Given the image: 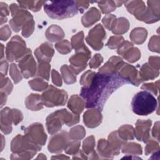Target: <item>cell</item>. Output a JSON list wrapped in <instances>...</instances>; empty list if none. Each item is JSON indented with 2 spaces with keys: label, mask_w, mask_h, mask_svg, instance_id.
I'll use <instances>...</instances> for the list:
<instances>
[{
  "label": "cell",
  "mask_w": 160,
  "mask_h": 160,
  "mask_svg": "<svg viewBox=\"0 0 160 160\" xmlns=\"http://www.w3.org/2000/svg\"><path fill=\"white\" fill-rule=\"evenodd\" d=\"M125 84H128L127 82L118 73L109 74L98 72L89 86L81 88L80 95L85 101L86 108H96L102 111L111 94Z\"/></svg>",
  "instance_id": "obj_1"
},
{
  "label": "cell",
  "mask_w": 160,
  "mask_h": 160,
  "mask_svg": "<svg viewBox=\"0 0 160 160\" xmlns=\"http://www.w3.org/2000/svg\"><path fill=\"white\" fill-rule=\"evenodd\" d=\"M43 6L49 18L59 20L73 17L79 11L74 1H44Z\"/></svg>",
  "instance_id": "obj_2"
},
{
  "label": "cell",
  "mask_w": 160,
  "mask_h": 160,
  "mask_svg": "<svg viewBox=\"0 0 160 160\" xmlns=\"http://www.w3.org/2000/svg\"><path fill=\"white\" fill-rule=\"evenodd\" d=\"M11 150L12 154L11 159H31L41 149L32 143L25 136L17 135L13 138Z\"/></svg>",
  "instance_id": "obj_3"
},
{
  "label": "cell",
  "mask_w": 160,
  "mask_h": 160,
  "mask_svg": "<svg viewBox=\"0 0 160 160\" xmlns=\"http://www.w3.org/2000/svg\"><path fill=\"white\" fill-rule=\"evenodd\" d=\"M131 105L135 114L147 116L156 109L158 103L156 99L150 92L141 91L133 97Z\"/></svg>",
  "instance_id": "obj_4"
},
{
  "label": "cell",
  "mask_w": 160,
  "mask_h": 160,
  "mask_svg": "<svg viewBox=\"0 0 160 160\" xmlns=\"http://www.w3.org/2000/svg\"><path fill=\"white\" fill-rule=\"evenodd\" d=\"M29 52L31 50L26 48V42L19 36L12 37L6 46V58L9 61H19Z\"/></svg>",
  "instance_id": "obj_5"
},
{
  "label": "cell",
  "mask_w": 160,
  "mask_h": 160,
  "mask_svg": "<svg viewBox=\"0 0 160 160\" xmlns=\"http://www.w3.org/2000/svg\"><path fill=\"white\" fill-rule=\"evenodd\" d=\"M41 96L43 104L49 108L64 105L68 98L64 90L57 89L52 85L49 86Z\"/></svg>",
  "instance_id": "obj_6"
},
{
  "label": "cell",
  "mask_w": 160,
  "mask_h": 160,
  "mask_svg": "<svg viewBox=\"0 0 160 160\" xmlns=\"http://www.w3.org/2000/svg\"><path fill=\"white\" fill-rule=\"evenodd\" d=\"M9 9L12 16V18L9 21V24L12 30L15 32H19L28 20L33 18L29 12L16 4H11L9 6Z\"/></svg>",
  "instance_id": "obj_7"
},
{
  "label": "cell",
  "mask_w": 160,
  "mask_h": 160,
  "mask_svg": "<svg viewBox=\"0 0 160 160\" xmlns=\"http://www.w3.org/2000/svg\"><path fill=\"white\" fill-rule=\"evenodd\" d=\"M91 51L84 45L76 51L75 54L69 58L70 66L69 68L75 74H78L87 66V62L91 57Z\"/></svg>",
  "instance_id": "obj_8"
},
{
  "label": "cell",
  "mask_w": 160,
  "mask_h": 160,
  "mask_svg": "<svg viewBox=\"0 0 160 160\" xmlns=\"http://www.w3.org/2000/svg\"><path fill=\"white\" fill-rule=\"evenodd\" d=\"M24 136L32 143L41 149V146L44 145L47 135L44 131V128L41 123L32 124L24 129Z\"/></svg>",
  "instance_id": "obj_9"
},
{
  "label": "cell",
  "mask_w": 160,
  "mask_h": 160,
  "mask_svg": "<svg viewBox=\"0 0 160 160\" xmlns=\"http://www.w3.org/2000/svg\"><path fill=\"white\" fill-rule=\"evenodd\" d=\"M106 38V32L101 24H98L91 29L86 38V42L96 51L103 47V40Z\"/></svg>",
  "instance_id": "obj_10"
},
{
  "label": "cell",
  "mask_w": 160,
  "mask_h": 160,
  "mask_svg": "<svg viewBox=\"0 0 160 160\" xmlns=\"http://www.w3.org/2000/svg\"><path fill=\"white\" fill-rule=\"evenodd\" d=\"M70 138L66 131H62L56 134L49 141L48 144L49 151L52 153L61 152L65 150L70 142Z\"/></svg>",
  "instance_id": "obj_11"
},
{
  "label": "cell",
  "mask_w": 160,
  "mask_h": 160,
  "mask_svg": "<svg viewBox=\"0 0 160 160\" xmlns=\"http://www.w3.org/2000/svg\"><path fill=\"white\" fill-rule=\"evenodd\" d=\"M118 74L124 79L127 83H131L134 86H138L142 82L139 79L136 68L126 62H124L122 65L119 69Z\"/></svg>",
  "instance_id": "obj_12"
},
{
  "label": "cell",
  "mask_w": 160,
  "mask_h": 160,
  "mask_svg": "<svg viewBox=\"0 0 160 160\" xmlns=\"http://www.w3.org/2000/svg\"><path fill=\"white\" fill-rule=\"evenodd\" d=\"M19 68L24 78L28 79L35 75L36 72V63L31 51L25 55L19 62Z\"/></svg>",
  "instance_id": "obj_13"
},
{
  "label": "cell",
  "mask_w": 160,
  "mask_h": 160,
  "mask_svg": "<svg viewBox=\"0 0 160 160\" xmlns=\"http://www.w3.org/2000/svg\"><path fill=\"white\" fill-rule=\"evenodd\" d=\"M62 110H58L51 114L46 118V126L48 132L53 134L59 131L64 124V118L62 114Z\"/></svg>",
  "instance_id": "obj_14"
},
{
  "label": "cell",
  "mask_w": 160,
  "mask_h": 160,
  "mask_svg": "<svg viewBox=\"0 0 160 160\" xmlns=\"http://www.w3.org/2000/svg\"><path fill=\"white\" fill-rule=\"evenodd\" d=\"M152 121L148 120H138L136 123V128L134 129V136L139 141L147 142L149 139V132Z\"/></svg>",
  "instance_id": "obj_15"
},
{
  "label": "cell",
  "mask_w": 160,
  "mask_h": 160,
  "mask_svg": "<svg viewBox=\"0 0 160 160\" xmlns=\"http://www.w3.org/2000/svg\"><path fill=\"white\" fill-rule=\"evenodd\" d=\"M54 51L51 44L48 42L42 43L35 51L34 54L36 57L38 62H49L51 61L53 56Z\"/></svg>",
  "instance_id": "obj_16"
},
{
  "label": "cell",
  "mask_w": 160,
  "mask_h": 160,
  "mask_svg": "<svg viewBox=\"0 0 160 160\" xmlns=\"http://www.w3.org/2000/svg\"><path fill=\"white\" fill-rule=\"evenodd\" d=\"M14 122L13 109L5 108L1 111V129L6 134L12 131L11 124Z\"/></svg>",
  "instance_id": "obj_17"
},
{
  "label": "cell",
  "mask_w": 160,
  "mask_h": 160,
  "mask_svg": "<svg viewBox=\"0 0 160 160\" xmlns=\"http://www.w3.org/2000/svg\"><path fill=\"white\" fill-rule=\"evenodd\" d=\"M102 114L101 111L98 109L86 111L83 116V120L85 125L90 128L98 126L102 122Z\"/></svg>",
  "instance_id": "obj_18"
},
{
  "label": "cell",
  "mask_w": 160,
  "mask_h": 160,
  "mask_svg": "<svg viewBox=\"0 0 160 160\" xmlns=\"http://www.w3.org/2000/svg\"><path fill=\"white\" fill-rule=\"evenodd\" d=\"M122 59L118 56H112L109 59L108 61L101 67L99 72L103 74H117L119 69L124 64Z\"/></svg>",
  "instance_id": "obj_19"
},
{
  "label": "cell",
  "mask_w": 160,
  "mask_h": 160,
  "mask_svg": "<svg viewBox=\"0 0 160 160\" xmlns=\"http://www.w3.org/2000/svg\"><path fill=\"white\" fill-rule=\"evenodd\" d=\"M124 6L129 12L133 14L138 20L146 10L144 2L142 1H124Z\"/></svg>",
  "instance_id": "obj_20"
},
{
  "label": "cell",
  "mask_w": 160,
  "mask_h": 160,
  "mask_svg": "<svg viewBox=\"0 0 160 160\" xmlns=\"http://www.w3.org/2000/svg\"><path fill=\"white\" fill-rule=\"evenodd\" d=\"M100 18L101 13L99 10L96 8L92 7L90 8V9L88 10L82 17L81 22L84 27L88 28L99 21Z\"/></svg>",
  "instance_id": "obj_21"
},
{
  "label": "cell",
  "mask_w": 160,
  "mask_h": 160,
  "mask_svg": "<svg viewBox=\"0 0 160 160\" xmlns=\"http://www.w3.org/2000/svg\"><path fill=\"white\" fill-rule=\"evenodd\" d=\"M124 143V141L119 137L117 131L111 132L108 136L107 144L114 156H116L119 154L120 148Z\"/></svg>",
  "instance_id": "obj_22"
},
{
  "label": "cell",
  "mask_w": 160,
  "mask_h": 160,
  "mask_svg": "<svg viewBox=\"0 0 160 160\" xmlns=\"http://www.w3.org/2000/svg\"><path fill=\"white\" fill-rule=\"evenodd\" d=\"M159 74L158 70L152 68L148 63H145L141 67L139 77L141 82L154 79L157 78Z\"/></svg>",
  "instance_id": "obj_23"
},
{
  "label": "cell",
  "mask_w": 160,
  "mask_h": 160,
  "mask_svg": "<svg viewBox=\"0 0 160 160\" xmlns=\"http://www.w3.org/2000/svg\"><path fill=\"white\" fill-rule=\"evenodd\" d=\"M45 35L49 41L56 42L60 41L64 37V32L61 27L52 24L47 29Z\"/></svg>",
  "instance_id": "obj_24"
},
{
  "label": "cell",
  "mask_w": 160,
  "mask_h": 160,
  "mask_svg": "<svg viewBox=\"0 0 160 160\" xmlns=\"http://www.w3.org/2000/svg\"><path fill=\"white\" fill-rule=\"evenodd\" d=\"M26 108L31 111H39L43 108L41 96L38 94H31L25 100Z\"/></svg>",
  "instance_id": "obj_25"
},
{
  "label": "cell",
  "mask_w": 160,
  "mask_h": 160,
  "mask_svg": "<svg viewBox=\"0 0 160 160\" xmlns=\"http://www.w3.org/2000/svg\"><path fill=\"white\" fill-rule=\"evenodd\" d=\"M68 107L74 114H79L85 107V102L78 95H72L68 102Z\"/></svg>",
  "instance_id": "obj_26"
},
{
  "label": "cell",
  "mask_w": 160,
  "mask_h": 160,
  "mask_svg": "<svg viewBox=\"0 0 160 160\" xmlns=\"http://www.w3.org/2000/svg\"><path fill=\"white\" fill-rule=\"evenodd\" d=\"M95 146V140L93 136H90L88 137L83 142L82 145V151L86 155L89 156L88 159H98L99 158L96 156V153L94 151V148ZM88 158V157H87Z\"/></svg>",
  "instance_id": "obj_27"
},
{
  "label": "cell",
  "mask_w": 160,
  "mask_h": 160,
  "mask_svg": "<svg viewBox=\"0 0 160 160\" xmlns=\"http://www.w3.org/2000/svg\"><path fill=\"white\" fill-rule=\"evenodd\" d=\"M129 28L128 20L125 18H119L116 19L112 28V32L115 34H122L126 32Z\"/></svg>",
  "instance_id": "obj_28"
},
{
  "label": "cell",
  "mask_w": 160,
  "mask_h": 160,
  "mask_svg": "<svg viewBox=\"0 0 160 160\" xmlns=\"http://www.w3.org/2000/svg\"><path fill=\"white\" fill-rule=\"evenodd\" d=\"M148 36V31L143 28H134L130 34L131 40L136 44H142Z\"/></svg>",
  "instance_id": "obj_29"
},
{
  "label": "cell",
  "mask_w": 160,
  "mask_h": 160,
  "mask_svg": "<svg viewBox=\"0 0 160 160\" xmlns=\"http://www.w3.org/2000/svg\"><path fill=\"white\" fill-rule=\"evenodd\" d=\"M117 132L119 137L124 141L133 139L134 137V129L128 124L120 127Z\"/></svg>",
  "instance_id": "obj_30"
},
{
  "label": "cell",
  "mask_w": 160,
  "mask_h": 160,
  "mask_svg": "<svg viewBox=\"0 0 160 160\" xmlns=\"http://www.w3.org/2000/svg\"><path fill=\"white\" fill-rule=\"evenodd\" d=\"M98 151L99 154L102 156V158H112L114 155L109 149L107 141L104 139H101L98 141Z\"/></svg>",
  "instance_id": "obj_31"
},
{
  "label": "cell",
  "mask_w": 160,
  "mask_h": 160,
  "mask_svg": "<svg viewBox=\"0 0 160 160\" xmlns=\"http://www.w3.org/2000/svg\"><path fill=\"white\" fill-rule=\"evenodd\" d=\"M122 152L126 154L139 155L142 154L141 146L135 142L124 143L122 146Z\"/></svg>",
  "instance_id": "obj_32"
},
{
  "label": "cell",
  "mask_w": 160,
  "mask_h": 160,
  "mask_svg": "<svg viewBox=\"0 0 160 160\" xmlns=\"http://www.w3.org/2000/svg\"><path fill=\"white\" fill-rule=\"evenodd\" d=\"M19 6L22 8L30 9L32 11L37 12L41 8L42 5L44 4V1H18Z\"/></svg>",
  "instance_id": "obj_33"
},
{
  "label": "cell",
  "mask_w": 160,
  "mask_h": 160,
  "mask_svg": "<svg viewBox=\"0 0 160 160\" xmlns=\"http://www.w3.org/2000/svg\"><path fill=\"white\" fill-rule=\"evenodd\" d=\"M61 72L62 73V78L65 83L70 84H73L76 81L75 74L72 72L68 65H63L61 68Z\"/></svg>",
  "instance_id": "obj_34"
},
{
  "label": "cell",
  "mask_w": 160,
  "mask_h": 160,
  "mask_svg": "<svg viewBox=\"0 0 160 160\" xmlns=\"http://www.w3.org/2000/svg\"><path fill=\"white\" fill-rule=\"evenodd\" d=\"M123 58L130 62L137 61L141 57V52L138 48L131 47L122 55Z\"/></svg>",
  "instance_id": "obj_35"
},
{
  "label": "cell",
  "mask_w": 160,
  "mask_h": 160,
  "mask_svg": "<svg viewBox=\"0 0 160 160\" xmlns=\"http://www.w3.org/2000/svg\"><path fill=\"white\" fill-rule=\"evenodd\" d=\"M50 69L51 66L49 62H38L36 76L42 78L46 80H49Z\"/></svg>",
  "instance_id": "obj_36"
},
{
  "label": "cell",
  "mask_w": 160,
  "mask_h": 160,
  "mask_svg": "<svg viewBox=\"0 0 160 160\" xmlns=\"http://www.w3.org/2000/svg\"><path fill=\"white\" fill-rule=\"evenodd\" d=\"M86 134V131L82 126H76L72 128L69 132V136L72 140H81Z\"/></svg>",
  "instance_id": "obj_37"
},
{
  "label": "cell",
  "mask_w": 160,
  "mask_h": 160,
  "mask_svg": "<svg viewBox=\"0 0 160 160\" xmlns=\"http://www.w3.org/2000/svg\"><path fill=\"white\" fill-rule=\"evenodd\" d=\"M28 83L29 84V86L34 91H41L42 90L46 89L48 87V82L39 78H37L29 81Z\"/></svg>",
  "instance_id": "obj_38"
},
{
  "label": "cell",
  "mask_w": 160,
  "mask_h": 160,
  "mask_svg": "<svg viewBox=\"0 0 160 160\" xmlns=\"http://www.w3.org/2000/svg\"><path fill=\"white\" fill-rule=\"evenodd\" d=\"M98 4L101 10V12L104 14L111 12L116 9V5L115 1H98Z\"/></svg>",
  "instance_id": "obj_39"
},
{
  "label": "cell",
  "mask_w": 160,
  "mask_h": 160,
  "mask_svg": "<svg viewBox=\"0 0 160 160\" xmlns=\"http://www.w3.org/2000/svg\"><path fill=\"white\" fill-rule=\"evenodd\" d=\"M12 90V84L8 78L1 74V92L9 95Z\"/></svg>",
  "instance_id": "obj_40"
},
{
  "label": "cell",
  "mask_w": 160,
  "mask_h": 160,
  "mask_svg": "<svg viewBox=\"0 0 160 160\" xmlns=\"http://www.w3.org/2000/svg\"><path fill=\"white\" fill-rule=\"evenodd\" d=\"M71 46L75 51L80 49L84 46V33L82 31H80L76 35L73 36L71 38Z\"/></svg>",
  "instance_id": "obj_41"
},
{
  "label": "cell",
  "mask_w": 160,
  "mask_h": 160,
  "mask_svg": "<svg viewBox=\"0 0 160 160\" xmlns=\"http://www.w3.org/2000/svg\"><path fill=\"white\" fill-rule=\"evenodd\" d=\"M71 44H70V42L68 40L65 39L57 42L55 44V48L59 53L66 54L71 51L72 48L71 47Z\"/></svg>",
  "instance_id": "obj_42"
},
{
  "label": "cell",
  "mask_w": 160,
  "mask_h": 160,
  "mask_svg": "<svg viewBox=\"0 0 160 160\" xmlns=\"http://www.w3.org/2000/svg\"><path fill=\"white\" fill-rule=\"evenodd\" d=\"M124 42V38L122 36L119 35H116L111 37L108 42L106 43V46H108L109 48L111 49H116L117 48H119L120 45Z\"/></svg>",
  "instance_id": "obj_43"
},
{
  "label": "cell",
  "mask_w": 160,
  "mask_h": 160,
  "mask_svg": "<svg viewBox=\"0 0 160 160\" xmlns=\"http://www.w3.org/2000/svg\"><path fill=\"white\" fill-rule=\"evenodd\" d=\"M35 22L33 18L28 20L22 28V35L25 38L30 36L34 31Z\"/></svg>",
  "instance_id": "obj_44"
},
{
  "label": "cell",
  "mask_w": 160,
  "mask_h": 160,
  "mask_svg": "<svg viewBox=\"0 0 160 160\" xmlns=\"http://www.w3.org/2000/svg\"><path fill=\"white\" fill-rule=\"evenodd\" d=\"M95 74L96 72L94 71L90 70L86 71L82 75L80 79V84L84 86V87L89 86L91 84Z\"/></svg>",
  "instance_id": "obj_45"
},
{
  "label": "cell",
  "mask_w": 160,
  "mask_h": 160,
  "mask_svg": "<svg viewBox=\"0 0 160 160\" xmlns=\"http://www.w3.org/2000/svg\"><path fill=\"white\" fill-rule=\"evenodd\" d=\"M9 73H10V75L15 84L18 83L19 81H21L22 80L21 72H20L18 70L16 64H11Z\"/></svg>",
  "instance_id": "obj_46"
},
{
  "label": "cell",
  "mask_w": 160,
  "mask_h": 160,
  "mask_svg": "<svg viewBox=\"0 0 160 160\" xmlns=\"http://www.w3.org/2000/svg\"><path fill=\"white\" fill-rule=\"evenodd\" d=\"M81 144V142L78 140H73L69 142V144L65 149V152L68 154L74 155L79 151V148Z\"/></svg>",
  "instance_id": "obj_47"
},
{
  "label": "cell",
  "mask_w": 160,
  "mask_h": 160,
  "mask_svg": "<svg viewBox=\"0 0 160 160\" xmlns=\"http://www.w3.org/2000/svg\"><path fill=\"white\" fill-rule=\"evenodd\" d=\"M148 48L152 52H159V36H153L151 37L149 44Z\"/></svg>",
  "instance_id": "obj_48"
},
{
  "label": "cell",
  "mask_w": 160,
  "mask_h": 160,
  "mask_svg": "<svg viewBox=\"0 0 160 160\" xmlns=\"http://www.w3.org/2000/svg\"><path fill=\"white\" fill-rule=\"evenodd\" d=\"M149 142L147 144L145 148V154L146 155H148L152 152H155L159 151V143L154 140H149Z\"/></svg>",
  "instance_id": "obj_49"
},
{
  "label": "cell",
  "mask_w": 160,
  "mask_h": 160,
  "mask_svg": "<svg viewBox=\"0 0 160 160\" xmlns=\"http://www.w3.org/2000/svg\"><path fill=\"white\" fill-rule=\"evenodd\" d=\"M159 81H157L156 82L144 84L141 86V89L152 92L154 94L157 95L159 90Z\"/></svg>",
  "instance_id": "obj_50"
},
{
  "label": "cell",
  "mask_w": 160,
  "mask_h": 160,
  "mask_svg": "<svg viewBox=\"0 0 160 160\" xmlns=\"http://www.w3.org/2000/svg\"><path fill=\"white\" fill-rule=\"evenodd\" d=\"M116 20V16L113 14H108L104 16L102 20V22L104 26L109 30H111Z\"/></svg>",
  "instance_id": "obj_51"
},
{
  "label": "cell",
  "mask_w": 160,
  "mask_h": 160,
  "mask_svg": "<svg viewBox=\"0 0 160 160\" xmlns=\"http://www.w3.org/2000/svg\"><path fill=\"white\" fill-rule=\"evenodd\" d=\"M160 1H148V5L150 10L157 16L159 17Z\"/></svg>",
  "instance_id": "obj_52"
},
{
  "label": "cell",
  "mask_w": 160,
  "mask_h": 160,
  "mask_svg": "<svg viewBox=\"0 0 160 160\" xmlns=\"http://www.w3.org/2000/svg\"><path fill=\"white\" fill-rule=\"evenodd\" d=\"M103 61V58L100 54H95L89 62V67L92 69L98 68Z\"/></svg>",
  "instance_id": "obj_53"
},
{
  "label": "cell",
  "mask_w": 160,
  "mask_h": 160,
  "mask_svg": "<svg viewBox=\"0 0 160 160\" xmlns=\"http://www.w3.org/2000/svg\"><path fill=\"white\" fill-rule=\"evenodd\" d=\"M1 6V24H2L4 22L7 21V16L9 14L8 6L6 3L2 2H0Z\"/></svg>",
  "instance_id": "obj_54"
},
{
  "label": "cell",
  "mask_w": 160,
  "mask_h": 160,
  "mask_svg": "<svg viewBox=\"0 0 160 160\" xmlns=\"http://www.w3.org/2000/svg\"><path fill=\"white\" fill-rule=\"evenodd\" d=\"M11 34V29L8 25H5L1 27L0 30V35H1V39L2 41H6Z\"/></svg>",
  "instance_id": "obj_55"
},
{
  "label": "cell",
  "mask_w": 160,
  "mask_h": 160,
  "mask_svg": "<svg viewBox=\"0 0 160 160\" xmlns=\"http://www.w3.org/2000/svg\"><path fill=\"white\" fill-rule=\"evenodd\" d=\"M132 46H133V44L131 42L129 41H124L118 48V54L122 56L126 51H128L129 48H131Z\"/></svg>",
  "instance_id": "obj_56"
},
{
  "label": "cell",
  "mask_w": 160,
  "mask_h": 160,
  "mask_svg": "<svg viewBox=\"0 0 160 160\" xmlns=\"http://www.w3.org/2000/svg\"><path fill=\"white\" fill-rule=\"evenodd\" d=\"M51 77H52V82L58 86H62V79L60 74L59 72L55 70L52 69L51 71Z\"/></svg>",
  "instance_id": "obj_57"
},
{
  "label": "cell",
  "mask_w": 160,
  "mask_h": 160,
  "mask_svg": "<svg viewBox=\"0 0 160 160\" xmlns=\"http://www.w3.org/2000/svg\"><path fill=\"white\" fill-rule=\"evenodd\" d=\"M154 69H159V56H150L149 58V63Z\"/></svg>",
  "instance_id": "obj_58"
},
{
  "label": "cell",
  "mask_w": 160,
  "mask_h": 160,
  "mask_svg": "<svg viewBox=\"0 0 160 160\" xmlns=\"http://www.w3.org/2000/svg\"><path fill=\"white\" fill-rule=\"evenodd\" d=\"M76 6L78 7V11L82 13L86 9L88 8L89 6V3L91 2L89 1H75Z\"/></svg>",
  "instance_id": "obj_59"
},
{
  "label": "cell",
  "mask_w": 160,
  "mask_h": 160,
  "mask_svg": "<svg viewBox=\"0 0 160 160\" xmlns=\"http://www.w3.org/2000/svg\"><path fill=\"white\" fill-rule=\"evenodd\" d=\"M13 113H14V124L17 125L19 122H20L22 119V112L16 109H13Z\"/></svg>",
  "instance_id": "obj_60"
},
{
  "label": "cell",
  "mask_w": 160,
  "mask_h": 160,
  "mask_svg": "<svg viewBox=\"0 0 160 160\" xmlns=\"http://www.w3.org/2000/svg\"><path fill=\"white\" fill-rule=\"evenodd\" d=\"M159 122L158 121L155 123L154 126L152 129V134L153 137L157 139L158 141H159Z\"/></svg>",
  "instance_id": "obj_61"
},
{
  "label": "cell",
  "mask_w": 160,
  "mask_h": 160,
  "mask_svg": "<svg viewBox=\"0 0 160 160\" xmlns=\"http://www.w3.org/2000/svg\"><path fill=\"white\" fill-rule=\"evenodd\" d=\"M8 68V62L6 61L1 60V72L4 76H6V74H7Z\"/></svg>",
  "instance_id": "obj_62"
},
{
  "label": "cell",
  "mask_w": 160,
  "mask_h": 160,
  "mask_svg": "<svg viewBox=\"0 0 160 160\" xmlns=\"http://www.w3.org/2000/svg\"><path fill=\"white\" fill-rule=\"evenodd\" d=\"M54 158H56V159H69V158L67 157V156H64L63 154H61V156H59V157H58V156H52V159H54Z\"/></svg>",
  "instance_id": "obj_63"
},
{
  "label": "cell",
  "mask_w": 160,
  "mask_h": 160,
  "mask_svg": "<svg viewBox=\"0 0 160 160\" xmlns=\"http://www.w3.org/2000/svg\"><path fill=\"white\" fill-rule=\"evenodd\" d=\"M1 60H2V58H3V56H4V54H3V51H4V50H3V49H4V46H3V44H1Z\"/></svg>",
  "instance_id": "obj_64"
}]
</instances>
